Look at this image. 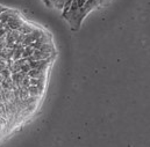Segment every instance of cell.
Segmentation results:
<instances>
[{
    "label": "cell",
    "instance_id": "cell-2",
    "mask_svg": "<svg viewBox=\"0 0 150 147\" xmlns=\"http://www.w3.org/2000/svg\"><path fill=\"white\" fill-rule=\"evenodd\" d=\"M5 9H6V7H4V6H1V5H0V14H1V13H2Z\"/></svg>",
    "mask_w": 150,
    "mask_h": 147
},
{
    "label": "cell",
    "instance_id": "cell-1",
    "mask_svg": "<svg viewBox=\"0 0 150 147\" xmlns=\"http://www.w3.org/2000/svg\"><path fill=\"white\" fill-rule=\"evenodd\" d=\"M57 51L50 33L25 21L0 22V145L36 116Z\"/></svg>",
    "mask_w": 150,
    "mask_h": 147
}]
</instances>
